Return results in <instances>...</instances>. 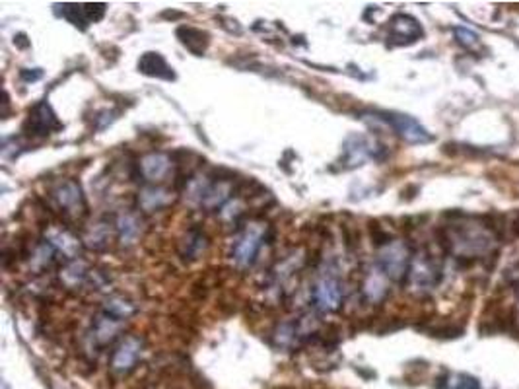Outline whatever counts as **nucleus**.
<instances>
[{"label":"nucleus","mask_w":519,"mask_h":389,"mask_svg":"<svg viewBox=\"0 0 519 389\" xmlns=\"http://www.w3.org/2000/svg\"><path fill=\"white\" fill-rule=\"evenodd\" d=\"M410 279L414 282V287L418 288H432L436 282H438V269L434 267L430 259L426 257H418L414 263H412V269H410Z\"/></svg>","instance_id":"11"},{"label":"nucleus","mask_w":519,"mask_h":389,"mask_svg":"<svg viewBox=\"0 0 519 389\" xmlns=\"http://www.w3.org/2000/svg\"><path fill=\"white\" fill-rule=\"evenodd\" d=\"M119 329V319L111 317L109 314H103V316L97 317L95 321V339L100 343H109L111 339L115 337V333Z\"/></svg>","instance_id":"16"},{"label":"nucleus","mask_w":519,"mask_h":389,"mask_svg":"<svg viewBox=\"0 0 519 389\" xmlns=\"http://www.w3.org/2000/svg\"><path fill=\"white\" fill-rule=\"evenodd\" d=\"M422 36L424 30L412 16L397 14L391 18V39L395 45L414 43Z\"/></svg>","instance_id":"5"},{"label":"nucleus","mask_w":519,"mask_h":389,"mask_svg":"<svg viewBox=\"0 0 519 389\" xmlns=\"http://www.w3.org/2000/svg\"><path fill=\"white\" fill-rule=\"evenodd\" d=\"M55 198L59 201V205L66 208V213H78L76 208L82 206V191L74 181H65L55 189Z\"/></svg>","instance_id":"14"},{"label":"nucleus","mask_w":519,"mask_h":389,"mask_svg":"<svg viewBox=\"0 0 519 389\" xmlns=\"http://www.w3.org/2000/svg\"><path fill=\"white\" fill-rule=\"evenodd\" d=\"M51 243L55 247L63 250L66 257H74V253L78 251V242L74 240L73 235H68L66 232H53Z\"/></svg>","instance_id":"19"},{"label":"nucleus","mask_w":519,"mask_h":389,"mask_svg":"<svg viewBox=\"0 0 519 389\" xmlns=\"http://www.w3.org/2000/svg\"><path fill=\"white\" fill-rule=\"evenodd\" d=\"M378 144L368 140L366 137H351L344 144V156H346V164L348 166H360V164L375 156Z\"/></svg>","instance_id":"9"},{"label":"nucleus","mask_w":519,"mask_h":389,"mask_svg":"<svg viewBox=\"0 0 519 389\" xmlns=\"http://www.w3.org/2000/svg\"><path fill=\"white\" fill-rule=\"evenodd\" d=\"M447 243L461 257H478V255H488L490 250L494 247V238L488 230L483 228L455 224L449 230Z\"/></svg>","instance_id":"1"},{"label":"nucleus","mask_w":519,"mask_h":389,"mask_svg":"<svg viewBox=\"0 0 519 389\" xmlns=\"http://www.w3.org/2000/svg\"><path fill=\"white\" fill-rule=\"evenodd\" d=\"M385 294H387V277L380 269H375L368 275L366 282H364V296L372 304H378L385 298Z\"/></svg>","instance_id":"15"},{"label":"nucleus","mask_w":519,"mask_h":389,"mask_svg":"<svg viewBox=\"0 0 519 389\" xmlns=\"http://www.w3.org/2000/svg\"><path fill=\"white\" fill-rule=\"evenodd\" d=\"M177 37H179L181 43H183L191 53H195L197 57H200V55L206 51L208 43H210V39H208V33H206V31L197 30V28H189V26L179 28V30H177Z\"/></svg>","instance_id":"13"},{"label":"nucleus","mask_w":519,"mask_h":389,"mask_svg":"<svg viewBox=\"0 0 519 389\" xmlns=\"http://www.w3.org/2000/svg\"><path fill=\"white\" fill-rule=\"evenodd\" d=\"M343 300V292H341V284L338 280L333 277H325L319 280V284L315 287V306L321 311H335L341 306Z\"/></svg>","instance_id":"8"},{"label":"nucleus","mask_w":519,"mask_h":389,"mask_svg":"<svg viewBox=\"0 0 519 389\" xmlns=\"http://www.w3.org/2000/svg\"><path fill=\"white\" fill-rule=\"evenodd\" d=\"M140 206L144 208V211H156V208H160L164 206L166 203L169 201V195L164 189H156V187H150V189H144V191L140 193Z\"/></svg>","instance_id":"17"},{"label":"nucleus","mask_w":519,"mask_h":389,"mask_svg":"<svg viewBox=\"0 0 519 389\" xmlns=\"http://www.w3.org/2000/svg\"><path fill=\"white\" fill-rule=\"evenodd\" d=\"M380 119H383L409 144H426L432 140L430 132L410 115H401V113H380Z\"/></svg>","instance_id":"3"},{"label":"nucleus","mask_w":519,"mask_h":389,"mask_svg":"<svg viewBox=\"0 0 519 389\" xmlns=\"http://www.w3.org/2000/svg\"><path fill=\"white\" fill-rule=\"evenodd\" d=\"M140 169L148 181H164V177L168 176L171 169V164L166 154H148L142 158Z\"/></svg>","instance_id":"12"},{"label":"nucleus","mask_w":519,"mask_h":389,"mask_svg":"<svg viewBox=\"0 0 519 389\" xmlns=\"http://www.w3.org/2000/svg\"><path fill=\"white\" fill-rule=\"evenodd\" d=\"M518 298H519V288H518Z\"/></svg>","instance_id":"22"},{"label":"nucleus","mask_w":519,"mask_h":389,"mask_svg":"<svg viewBox=\"0 0 519 389\" xmlns=\"http://www.w3.org/2000/svg\"><path fill=\"white\" fill-rule=\"evenodd\" d=\"M139 70L146 76L161 78V80H173L176 78L173 68L166 63L160 53H144L139 60Z\"/></svg>","instance_id":"10"},{"label":"nucleus","mask_w":519,"mask_h":389,"mask_svg":"<svg viewBox=\"0 0 519 389\" xmlns=\"http://www.w3.org/2000/svg\"><path fill=\"white\" fill-rule=\"evenodd\" d=\"M26 129L31 132V134H49L55 129H60V123L57 121V115L53 113V110L49 107V103L39 102L30 111V117H28V123H26Z\"/></svg>","instance_id":"6"},{"label":"nucleus","mask_w":519,"mask_h":389,"mask_svg":"<svg viewBox=\"0 0 519 389\" xmlns=\"http://www.w3.org/2000/svg\"><path fill=\"white\" fill-rule=\"evenodd\" d=\"M105 314H109L111 317H115V319H127L129 316L134 314V308H132L129 302L124 300H111L107 302V306H105Z\"/></svg>","instance_id":"20"},{"label":"nucleus","mask_w":519,"mask_h":389,"mask_svg":"<svg viewBox=\"0 0 519 389\" xmlns=\"http://www.w3.org/2000/svg\"><path fill=\"white\" fill-rule=\"evenodd\" d=\"M119 230H121V240L123 243H134L137 235H139V222L131 214H124L119 218Z\"/></svg>","instance_id":"18"},{"label":"nucleus","mask_w":519,"mask_h":389,"mask_svg":"<svg viewBox=\"0 0 519 389\" xmlns=\"http://www.w3.org/2000/svg\"><path fill=\"white\" fill-rule=\"evenodd\" d=\"M261 242H263V224H251L235 245V263L242 265V267H249L255 261Z\"/></svg>","instance_id":"4"},{"label":"nucleus","mask_w":519,"mask_h":389,"mask_svg":"<svg viewBox=\"0 0 519 389\" xmlns=\"http://www.w3.org/2000/svg\"><path fill=\"white\" fill-rule=\"evenodd\" d=\"M378 269L387 279L402 280L409 271V250L402 242H389L383 245L378 255Z\"/></svg>","instance_id":"2"},{"label":"nucleus","mask_w":519,"mask_h":389,"mask_svg":"<svg viewBox=\"0 0 519 389\" xmlns=\"http://www.w3.org/2000/svg\"><path fill=\"white\" fill-rule=\"evenodd\" d=\"M140 351H142V341L137 337H127L124 341H121V345L115 348V353H113V358H111V368L115 370V372H129L134 364H137V360L140 356Z\"/></svg>","instance_id":"7"},{"label":"nucleus","mask_w":519,"mask_h":389,"mask_svg":"<svg viewBox=\"0 0 519 389\" xmlns=\"http://www.w3.org/2000/svg\"><path fill=\"white\" fill-rule=\"evenodd\" d=\"M455 39H457V43L461 47H465V49H476L478 45H481V39L476 36L475 31L467 30V28H455Z\"/></svg>","instance_id":"21"}]
</instances>
